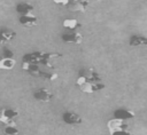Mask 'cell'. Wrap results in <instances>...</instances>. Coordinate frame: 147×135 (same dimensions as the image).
<instances>
[{
    "label": "cell",
    "instance_id": "3957f363",
    "mask_svg": "<svg viewBox=\"0 0 147 135\" xmlns=\"http://www.w3.org/2000/svg\"><path fill=\"white\" fill-rule=\"evenodd\" d=\"M105 84L102 81L98 82V81H86L85 84H83L82 86H79L80 90L83 93H86V94H92V93H95V92H100L102 89H105Z\"/></svg>",
    "mask_w": 147,
    "mask_h": 135
},
{
    "label": "cell",
    "instance_id": "52a82bcc",
    "mask_svg": "<svg viewBox=\"0 0 147 135\" xmlns=\"http://www.w3.org/2000/svg\"><path fill=\"white\" fill-rule=\"evenodd\" d=\"M61 39H62V41L68 42V43L79 45V43L83 42V34L77 32V31H72V32H69V33H63Z\"/></svg>",
    "mask_w": 147,
    "mask_h": 135
},
{
    "label": "cell",
    "instance_id": "7c38bea8",
    "mask_svg": "<svg viewBox=\"0 0 147 135\" xmlns=\"http://www.w3.org/2000/svg\"><path fill=\"white\" fill-rule=\"evenodd\" d=\"M34 7L31 3L28 2H21L16 5V11L20 15H24V14H29V13H33Z\"/></svg>",
    "mask_w": 147,
    "mask_h": 135
},
{
    "label": "cell",
    "instance_id": "6da1fadb",
    "mask_svg": "<svg viewBox=\"0 0 147 135\" xmlns=\"http://www.w3.org/2000/svg\"><path fill=\"white\" fill-rule=\"evenodd\" d=\"M107 128L109 135H134L130 129L126 121H122L118 119H109L107 122Z\"/></svg>",
    "mask_w": 147,
    "mask_h": 135
},
{
    "label": "cell",
    "instance_id": "7a4b0ae2",
    "mask_svg": "<svg viewBox=\"0 0 147 135\" xmlns=\"http://www.w3.org/2000/svg\"><path fill=\"white\" fill-rule=\"evenodd\" d=\"M20 116V112L11 108H1L0 109V122L8 125L16 120V118Z\"/></svg>",
    "mask_w": 147,
    "mask_h": 135
},
{
    "label": "cell",
    "instance_id": "9c48e42d",
    "mask_svg": "<svg viewBox=\"0 0 147 135\" xmlns=\"http://www.w3.org/2000/svg\"><path fill=\"white\" fill-rule=\"evenodd\" d=\"M62 119H63V121H64L65 124H68V125H74V126L80 125V124L83 122V118H82L79 114L75 113V112H64V113L62 114Z\"/></svg>",
    "mask_w": 147,
    "mask_h": 135
},
{
    "label": "cell",
    "instance_id": "30bf717a",
    "mask_svg": "<svg viewBox=\"0 0 147 135\" xmlns=\"http://www.w3.org/2000/svg\"><path fill=\"white\" fill-rule=\"evenodd\" d=\"M62 26L68 29V30H71V31H75L79 27H82V23L76 19V18H64L63 22H62Z\"/></svg>",
    "mask_w": 147,
    "mask_h": 135
},
{
    "label": "cell",
    "instance_id": "9a60e30c",
    "mask_svg": "<svg viewBox=\"0 0 147 135\" xmlns=\"http://www.w3.org/2000/svg\"><path fill=\"white\" fill-rule=\"evenodd\" d=\"M5 134L6 135H16V134H18V128H17L16 121H13V122L6 125V127H5Z\"/></svg>",
    "mask_w": 147,
    "mask_h": 135
},
{
    "label": "cell",
    "instance_id": "277c9868",
    "mask_svg": "<svg viewBox=\"0 0 147 135\" xmlns=\"http://www.w3.org/2000/svg\"><path fill=\"white\" fill-rule=\"evenodd\" d=\"M90 6L88 0H71L67 7L72 13H85Z\"/></svg>",
    "mask_w": 147,
    "mask_h": 135
},
{
    "label": "cell",
    "instance_id": "ba28073f",
    "mask_svg": "<svg viewBox=\"0 0 147 135\" xmlns=\"http://www.w3.org/2000/svg\"><path fill=\"white\" fill-rule=\"evenodd\" d=\"M33 97L39 102H51L53 98V93L47 88H39L33 92Z\"/></svg>",
    "mask_w": 147,
    "mask_h": 135
},
{
    "label": "cell",
    "instance_id": "5b68a950",
    "mask_svg": "<svg viewBox=\"0 0 147 135\" xmlns=\"http://www.w3.org/2000/svg\"><path fill=\"white\" fill-rule=\"evenodd\" d=\"M18 22L24 27H33L38 24V17L33 13H29V14L21 15L18 17Z\"/></svg>",
    "mask_w": 147,
    "mask_h": 135
},
{
    "label": "cell",
    "instance_id": "ac0fdd59",
    "mask_svg": "<svg viewBox=\"0 0 147 135\" xmlns=\"http://www.w3.org/2000/svg\"><path fill=\"white\" fill-rule=\"evenodd\" d=\"M16 135H21V134H16Z\"/></svg>",
    "mask_w": 147,
    "mask_h": 135
},
{
    "label": "cell",
    "instance_id": "8fae6325",
    "mask_svg": "<svg viewBox=\"0 0 147 135\" xmlns=\"http://www.w3.org/2000/svg\"><path fill=\"white\" fill-rule=\"evenodd\" d=\"M16 64V61L11 56H6L0 58V70H13Z\"/></svg>",
    "mask_w": 147,
    "mask_h": 135
},
{
    "label": "cell",
    "instance_id": "e0dca14e",
    "mask_svg": "<svg viewBox=\"0 0 147 135\" xmlns=\"http://www.w3.org/2000/svg\"><path fill=\"white\" fill-rule=\"evenodd\" d=\"M0 45H2V42H1V40H0Z\"/></svg>",
    "mask_w": 147,
    "mask_h": 135
},
{
    "label": "cell",
    "instance_id": "4fadbf2b",
    "mask_svg": "<svg viewBox=\"0 0 147 135\" xmlns=\"http://www.w3.org/2000/svg\"><path fill=\"white\" fill-rule=\"evenodd\" d=\"M129 45L132 47H142L147 45V39L141 35H132L129 40Z\"/></svg>",
    "mask_w": 147,
    "mask_h": 135
},
{
    "label": "cell",
    "instance_id": "8992f818",
    "mask_svg": "<svg viewBox=\"0 0 147 135\" xmlns=\"http://www.w3.org/2000/svg\"><path fill=\"white\" fill-rule=\"evenodd\" d=\"M134 117H136V113L132 110H130V109L119 108V109L115 110V112H114V118L115 119H118V120H122V121L131 120Z\"/></svg>",
    "mask_w": 147,
    "mask_h": 135
},
{
    "label": "cell",
    "instance_id": "2e32d148",
    "mask_svg": "<svg viewBox=\"0 0 147 135\" xmlns=\"http://www.w3.org/2000/svg\"><path fill=\"white\" fill-rule=\"evenodd\" d=\"M71 0H53L54 3L56 5H61V6H67Z\"/></svg>",
    "mask_w": 147,
    "mask_h": 135
},
{
    "label": "cell",
    "instance_id": "5bb4252c",
    "mask_svg": "<svg viewBox=\"0 0 147 135\" xmlns=\"http://www.w3.org/2000/svg\"><path fill=\"white\" fill-rule=\"evenodd\" d=\"M16 37V33L10 30H2L0 31V40L2 43H6L8 41H11Z\"/></svg>",
    "mask_w": 147,
    "mask_h": 135
}]
</instances>
